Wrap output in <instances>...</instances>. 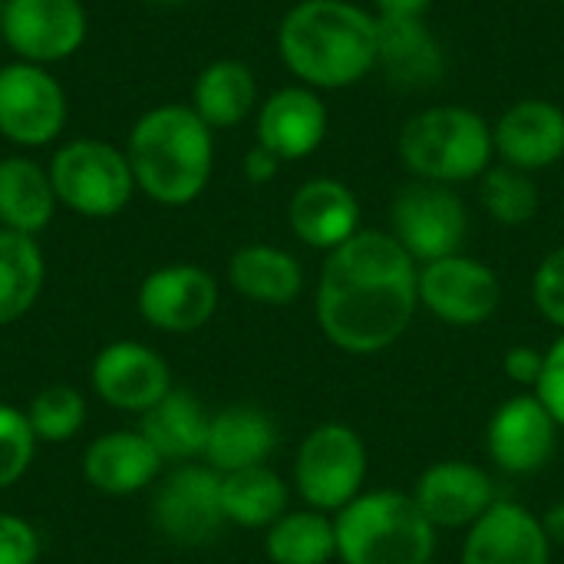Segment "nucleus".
<instances>
[{"mask_svg":"<svg viewBox=\"0 0 564 564\" xmlns=\"http://www.w3.org/2000/svg\"><path fill=\"white\" fill-rule=\"evenodd\" d=\"M420 311V264L390 231L360 228L327 251L314 314L321 334L344 354L370 357L393 347Z\"/></svg>","mask_w":564,"mask_h":564,"instance_id":"1","label":"nucleus"},{"mask_svg":"<svg viewBox=\"0 0 564 564\" xmlns=\"http://www.w3.org/2000/svg\"><path fill=\"white\" fill-rule=\"evenodd\" d=\"M377 17L350 0H301L278 23V53L301 86L347 89L377 69Z\"/></svg>","mask_w":564,"mask_h":564,"instance_id":"2","label":"nucleus"},{"mask_svg":"<svg viewBox=\"0 0 564 564\" xmlns=\"http://www.w3.org/2000/svg\"><path fill=\"white\" fill-rule=\"evenodd\" d=\"M126 159L135 188L165 208L192 205L212 182L215 139L192 106L165 102L139 116Z\"/></svg>","mask_w":564,"mask_h":564,"instance_id":"3","label":"nucleus"},{"mask_svg":"<svg viewBox=\"0 0 564 564\" xmlns=\"http://www.w3.org/2000/svg\"><path fill=\"white\" fill-rule=\"evenodd\" d=\"M397 155L416 182H479L496 159L492 122L469 106H426L400 126Z\"/></svg>","mask_w":564,"mask_h":564,"instance_id":"4","label":"nucleus"},{"mask_svg":"<svg viewBox=\"0 0 564 564\" xmlns=\"http://www.w3.org/2000/svg\"><path fill=\"white\" fill-rule=\"evenodd\" d=\"M340 564H430L436 529L413 496L397 489L360 492L334 516Z\"/></svg>","mask_w":564,"mask_h":564,"instance_id":"5","label":"nucleus"},{"mask_svg":"<svg viewBox=\"0 0 564 564\" xmlns=\"http://www.w3.org/2000/svg\"><path fill=\"white\" fill-rule=\"evenodd\" d=\"M56 202L83 218L119 215L135 192V178L122 149L102 139H73L50 162Z\"/></svg>","mask_w":564,"mask_h":564,"instance_id":"6","label":"nucleus"},{"mask_svg":"<svg viewBox=\"0 0 564 564\" xmlns=\"http://www.w3.org/2000/svg\"><path fill=\"white\" fill-rule=\"evenodd\" d=\"M367 482V446L347 423L314 426L294 456V489L307 509L337 516Z\"/></svg>","mask_w":564,"mask_h":564,"instance_id":"7","label":"nucleus"},{"mask_svg":"<svg viewBox=\"0 0 564 564\" xmlns=\"http://www.w3.org/2000/svg\"><path fill=\"white\" fill-rule=\"evenodd\" d=\"M390 235L416 264H430L463 251L469 212L449 185L410 182L390 205Z\"/></svg>","mask_w":564,"mask_h":564,"instance_id":"8","label":"nucleus"},{"mask_svg":"<svg viewBox=\"0 0 564 564\" xmlns=\"http://www.w3.org/2000/svg\"><path fill=\"white\" fill-rule=\"evenodd\" d=\"M155 529L185 549H198L218 539L228 525L221 509V476L212 466L182 463L169 473L152 496Z\"/></svg>","mask_w":564,"mask_h":564,"instance_id":"9","label":"nucleus"},{"mask_svg":"<svg viewBox=\"0 0 564 564\" xmlns=\"http://www.w3.org/2000/svg\"><path fill=\"white\" fill-rule=\"evenodd\" d=\"M66 126V93L46 66H0V135L20 149L50 145Z\"/></svg>","mask_w":564,"mask_h":564,"instance_id":"10","label":"nucleus"},{"mask_svg":"<svg viewBox=\"0 0 564 564\" xmlns=\"http://www.w3.org/2000/svg\"><path fill=\"white\" fill-rule=\"evenodd\" d=\"M502 304L499 274L469 258L449 254L430 264H420V307L449 327H479Z\"/></svg>","mask_w":564,"mask_h":564,"instance_id":"11","label":"nucleus"},{"mask_svg":"<svg viewBox=\"0 0 564 564\" xmlns=\"http://www.w3.org/2000/svg\"><path fill=\"white\" fill-rule=\"evenodd\" d=\"M86 7L79 0H7L0 10V36L23 59L53 66L79 53L86 43Z\"/></svg>","mask_w":564,"mask_h":564,"instance_id":"12","label":"nucleus"},{"mask_svg":"<svg viewBox=\"0 0 564 564\" xmlns=\"http://www.w3.org/2000/svg\"><path fill=\"white\" fill-rule=\"evenodd\" d=\"M558 420L535 393L509 397L496 406L486 426V449L509 476H532L545 469L558 446Z\"/></svg>","mask_w":564,"mask_h":564,"instance_id":"13","label":"nucleus"},{"mask_svg":"<svg viewBox=\"0 0 564 564\" xmlns=\"http://www.w3.org/2000/svg\"><path fill=\"white\" fill-rule=\"evenodd\" d=\"M139 314L162 334H195L218 311V281L198 264H162L139 284Z\"/></svg>","mask_w":564,"mask_h":564,"instance_id":"14","label":"nucleus"},{"mask_svg":"<svg viewBox=\"0 0 564 564\" xmlns=\"http://www.w3.org/2000/svg\"><path fill=\"white\" fill-rule=\"evenodd\" d=\"M89 383L106 406L142 416L172 390V370L152 347L139 340H116L96 354Z\"/></svg>","mask_w":564,"mask_h":564,"instance_id":"15","label":"nucleus"},{"mask_svg":"<svg viewBox=\"0 0 564 564\" xmlns=\"http://www.w3.org/2000/svg\"><path fill=\"white\" fill-rule=\"evenodd\" d=\"M413 502L433 529H473L499 499L492 476L463 459H443L423 469L413 489Z\"/></svg>","mask_w":564,"mask_h":564,"instance_id":"16","label":"nucleus"},{"mask_svg":"<svg viewBox=\"0 0 564 564\" xmlns=\"http://www.w3.org/2000/svg\"><path fill=\"white\" fill-rule=\"evenodd\" d=\"M492 145L502 165L529 175L564 159V109L552 99H519L492 122Z\"/></svg>","mask_w":564,"mask_h":564,"instance_id":"17","label":"nucleus"},{"mask_svg":"<svg viewBox=\"0 0 564 564\" xmlns=\"http://www.w3.org/2000/svg\"><path fill=\"white\" fill-rule=\"evenodd\" d=\"M258 145L281 162H301L314 155L330 129L327 102L311 86H281L258 106Z\"/></svg>","mask_w":564,"mask_h":564,"instance_id":"18","label":"nucleus"},{"mask_svg":"<svg viewBox=\"0 0 564 564\" xmlns=\"http://www.w3.org/2000/svg\"><path fill=\"white\" fill-rule=\"evenodd\" d=\"M463 564H552V542L542 519L519 502H496L466 529Z\"/></svg>","mask_w":564,"mask_h":564,"instance_id":"19","label":"nucleus"},{"mask_svg":"<svg viewBox=\"0 0 564 564\" xmlns=\"http://www.w3.org/2000/svg\"><path fill=\"white\" fill-rule=\"evenodd\" d=\"M288 225L307 248L334 251L360 231V198L340 178H307L288 202Z\"/></svg>","mask_w":564,"mask_h":564,"instance_id":"20","label":"nucleus"},{"mask_svg":"<svg viewBox=\"0 0 564 564\" xmlns=\"http://www.w3.org/2000/svg\"><path fill=\"white\" fill-rule=\"evenodd\" d=\"M162 456L139 430H112L96 436L83 453V476L102 496H135L162 473Z\"/></svg>","mask_w":564,"mask_h":564,"instance_id":"21","label":"nucleus"},{"mask_svg":"<svg viewBox=\"0 0 564 564\" xmlns=\"http://www.w3.org/2000/svg\"><path fill=\"white\" fill-rule=\"evenodd\" d=\"M377 69L397 89H430L446 73V50L426 20H377Z\"/></svg>","mask_w":564,"mask_h":564,"instance_id":"22","label":"nucleus"},{"mask_svg":"<svg viewBox=\"0 0 564 564\" xmlns=\"http://www.w3.org/2000/svg\"><path fill=\"white\" fill-rule=\"evenodd\" d=\"M278 446V426L274 420L248 403L238 406H225L218 413H212L208 423V443H205V463L218 473H238V469H251V466H264L268 456Z\"/></svg>","mask_w":564,"mask_h":564,"instance_id":"23","label":"nucleus"},{"mask_svg":"<svg viewBox=\"0 0 564 564\" xmlns=\"http://www.w3.org/2000/svg\"><path fill=\"white\" fill-rule=\"evenodd\" d=\"M212 413L192 390H169L152 410L142 413L139 433L165 463H192L205 456Z\"/></svg>","mask_w":564,"mask_h":564,"instance_id":"24","label":"nucleus"},{"mask_svg":"<svg viewBox=\"0 0 564 564\" xmlns=\"http://www.w3.org/2000/svg\"><path fill=\"white\" fill-rule=\"evenodd\" d=\"M231 288L264 307H288L304 291L301 261L274 245H245L228 261Z\"/></svg>","mask_w":564,"mask_h":564,"instance_id":"25","label":"nucleus"},{"mask_svg":"<svg viewBox=\"0 0 564 564\" xmlns=\"http://www.w3.org/2000/svg\"><path fill=\"white\" fill-rule=\"evenodd\" d=\"M56 192L50 172L26 155L0 159V228L40 235L56 215Z\"/></svg>","mask_w":564,"mask_h":564,"instance_id":"26","label":"nucleus"},{"mask_svg":"<svg viewBox=\"0 0 564 564\" xmlns=\"http://www.w3.org/2000/svg\"><path fill=\"white\" fill-rule=\"evenodd\" d=\"M258 106V79L241 59H215L208 63L192 86V109L198 119L215 129L241 126Z\"/></svg>","mask_w":564,"mask_h":564,"instance_id":"27","label":"nucleus"},{"mask_svg":"<svg viewBox=\"0 0 564 564\" xmlns=\"http://www.w3.org/2000/svg\"><path fill=\"white\" fill-rule=\"evenodd\" d=\"M221 509L238 529H271L288 512V482L264 463L221 476Z\"/></svg>","mask_w":564,"mask_h":564,"instance_id":"28","label":"nucleus"},{"mask_svg":"<svg viewBox=\"0 0 564 564\" xmlns=\"http://www.w3.org/2000/svg\"><path fill=\"white\" fill-rule=\"evenodd\" d=\"M46 281V261L33 235L0 228V327L33 311Z\"/></svg>","mask_w":564,"mask_h":564,"instance_id":"29","label":"nucleus"},{"mask_svg":"<svg viewBox=\"0 0 564 564\" xmlns=\"http://www.w3.org/2000/svg\"><path fill=\"white\" fill-rule=\"evenodd\" d=\"M264 555L271 564H327L337 558L334 516L317 509L284 512L264 532Z\"/></svg>","mask_w":564,"mask_h":564,"instance_id":"30","label":"nucleus"},{"mask_svg":"<svg viewBox=\"0 0 564 564\" xmlns=\"http://www.w3.org/2000/svg\"><path fill=\"white\" fill-rule=\"evenodd\" d=\"M479 202L492 221L506 228H522L539 215L542 195L529 172L512 165H492L479 178Z\"/></svg>","mask_w":564,"mask_h":564,"instance_id":"31","label":"nucleus"},{"mask_svg":"<svg viewBox=\"0 0 564 564\" xmlns=\"http://www.w3.org/2000/svg\"><path fill=\"white\" fill-rule=\"evenodd\" d=\"M26 420L33 426L36 443L59 446V443H69L83 430V423H86V400H83V393L76 387L53 383V387H43L30 400Z\"/></svg>","mask_w":564,"mask_h":564,"instance_id":"32","label":"nucleus"},{"mask_svg":"<svg viewBox=\"0 0 564 564\" xmlns=\"http://www.w3.org/2000/svg\"><path fill=\"white\" fill-rule=\"evenodd\" d=\"M36 436L26 420V410L13 403H0V492L17 486L36 456Z\"/></svg>","mask_w":564,"mask_h":564,"instance_id":"33","label":"nucleus"},{"mask_svg":"<svg viewBox=\"0 0 564 564\" xmlns=\"http://www.w3.org/2000/svg\"><path fill=\"white\" fill-rule=\"evenodd\" d=\"M532 301H535V311L564 334V245L549 251L542 264L535 268Z\"/></svg>","mask_w":564,"mask_h":564,"instance_id":"34","label":"nucleus"},{"mask_svg":"<svg viewBox=\"0 0 564 564\" xmlns=\"http://www.w3.org/2000/svg\"><path fill=\"white\" fill-rule=\"evenodd\" d=\"M40 562V532L10 512H0V564Z\"/></svg>","mask_w":564,"mask_h":564,"instance_id":"35","label":"nucleus"},{"mask_svg":"<svg viewBox=\"0 0 564 564\" xmlns=\"http://www.w3.org/2000/svg\"><path fill=\"white\" fill-rule=\"evenodd\" d=\"M535 397L549 406V413L564 430V334L545 350V370L535 387Z\"/></svg>","mask_w":564,"mask_h":564,"instance_id":"36","label":"nucleus"},{"mask_svg":"<svg viewBox=\"0 0 564 564\" xmlns=\"http://www.w3.org/2000/svg\"><path fill=\"white\" fill-rule=\"evenodd\" d=\"M502 370H506L509 380H516L519 387L535 393V387L542 380V370H545V350H535L529 344L509 347L506 357H502Z\"/></svg>","mask_w":564,"mask_h":564,"instance_id":"37","label":"nucleus"},{"mask_svg":"<svg viewBox=\"0 0 564 564\" xmlns=\"http://www.w3.org/2000/svg\"><path fill=\"white\" fill-rule=\"evenodd\" d=\"M433 0H370L377 20H426Z\"/></svg>","mask_w":564,"mask_h":564,"instance_id":"38","label":"nucleus"},{"mask_svg":"<svg viewBox=\"0 0 564 564\" xmlns=\"http://www.w3.org/2000/svg\"><path fill=\"white\" fill-rule=\"evenodd\" d=\"M241 169H245V178H248V182H254V185H268V182L281 172V159H278V155H271L264 145H254V149L245 155Z\"/></svg>","mask_w":564,"mask_h":564,"instance_id":"39","label":"nucleus"},{"mask_svg":"<svg viewBox=\"0 0 564 564\" xmlns=\"http://www.w3.org/2000/svg\"><path fill=\"white\" fill-rule=\"evenodd\" d=\"M542 529H545V535H549L552 545H564V502H555L542 516Z\"/></svg>","mask_w":564,"mask_h":564,"instance_id":"40","label":"nucleus"},{"mask_svg":"<svg viewBox=\"0 0 564 564\" xmlns=\"http://www.w3.org/2000/svg\"><path fill=\"white\" fill-rule=\"evenodd\" d=\"M145 3H155V7H172V3H182V0H145Z\"/></svg>","mask_w":564,"mask_h":564,"instance_id":"41","label":"nucleus"},{"mask_svg":"<svg viewBox=\"0 0 564 564\" xmlns=\"http://www.w3.org/2000/svg\"><path fill=\"white\" fill-rule=\"evenodd\" d=\"M3 3H7V0H0V7H3Z\"/></svg>","mask_w":564,"mask_h":564,"instance_id":"42","label":"nucleus"},{"mask_svg":"<svg viewBox=\"0 0 564 564\" xmlns=\"http://www.w3.org/2000/svg\"><path fill=\"white\" fill-rule=\"evenodd\" d=\"M558 3H562V7H564V0H558Z\"/></svg>","mask_w":564,"mask_h":564,"instance_id":"43","label":"nucleus"},{"mask_svg":"<svg viewBox=\"0 0 564 564\" xmlns=\"http://www.w3.org/2000/svg\"><path fill=\"white\" fill-rule=\"evenodd\" d=\"M0 10H3V7H0Z\"/></svg>","mask_w":564,"mask_h":564,"instance_id":"44","label":"nucleus"}]
</instances>
